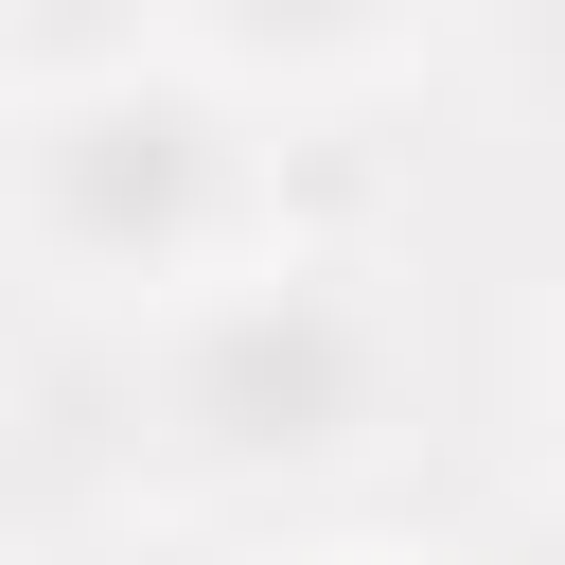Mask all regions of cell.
Instances as JSON below:
<instances>
[{"instance_id":"cell-3","label":"cell","mask_w":565,"mask_h":565,"mask_svg":"<svg viewBox=\"0 0 565 565\" xmlns=\"http://www.w3.org/2000/svg\"><path fill=\"white\" fill-rule=\"evenodd\" d=\"M441 0H159V53L212 71L230 106H335V88H388L424 71Z\"/></svg>"},{"instance_id":"cell-7","label":"cell","mask_w":565,"mask_h":565,"mask_svg":"<svg viewBox=\"0 0 565 565\" xmlns=\"http://www.w3.org/2000/svg\"><path fill=\"white\" fill-rule=\"evenodd\" d=\"M547 388H565V335H547Z\"/></svg>"},{"instance_id":"cell-6","label":"cell","mask_w":565,"mask_h":565,"mask_svg":"<svg viewBox=\"0 0 565 565\" xmlns=\"http://www.w3.org/2000/svg\"><path fill=\"white\" fill-rule=\"evenodd\" d=\"M318 565H388V547H318Z\"/></svg>"},{"instance_id":"cell-2","label":"cell","mask_w":565,"mask_h":565,"mask_svg":"<svg viewBox=\"0 0 565 565\" xmlns=\"http://www.w3.org/2000/svg\"><path fill=\"white\" fill-rule=\"evenodd\" d=\"M406 406V318L353 247H265L230 282H194L177 318H141L124 353V424L177 494H300V477H353Z\"/></svg>"},{"instance_id":"cell-5","label":"cell","mask_w":565,"mask_h":565,"mask_svg":"<svg viewBox=\"0 0 565 565\" xmlns=\"http://www.w3.org/2000/svg\"><path fill=\"white\" fill-rule=\"evenodd\" d=\"M18 35H35V0H0V71H18Z\"/></svg>"},{"instance_id":"cell-4","label":"cell","mask_w":565,"mask_h":565,"mask_svg":"<svg viewBox=\"0 0 565 565\" xmlns=\"http://www.w3.org/2000/svg\"><path fill=\"white\" fill-rule=\"evenodd\" d=\"M35 565H177V547H141V530H71V547H35Z\"/></svg>"},{"instance_id":"cell-1","label":"cell","mask_w":565,"mask_h":565,"mask_svg":"<svg viewBox=\"0 0 565 565\" xmlns=\"http://www.w3.org/2000/svg\"><path fill=\"white\" fill-rule=\"evenodd\" d=\"M0 247L53 300L106 318H177L194 282L282 247V177L247 141V106L177 53H88L53 88L0 106Z\"/></svg>"}]
</instances>
